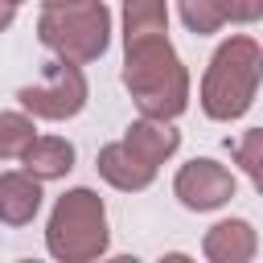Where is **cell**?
I'll return each instance as SVG.
<instances>
[{"mask_svg":"<svg viewBox=\"0 0 263 263\" xmlns=\"http://www.w3.org/2000/svg\"><path fill=\"white\" fill-rule=\"evenodd\" d=\"M226 12L234 25H255L263 21V0H226Z\"/></svg>","mask_w":263,"mask_h":263,"instance_id":"16","label":"cell"},{"mask_svg":"<svg viewBox=\"0 0 263 263\" xmlns=\"http://www.w3.org/2000/svg\"><path fill=\"white\" fill-rule=\"evenodd\" d=\"M234 189H238L234 173H230L226 164L210 160V156L181 164L177 177H173V193H177V201H181L185 210H197V214L226 205V201L234 197Z\"/></svg>","mask_w":263,"mask_h":263,"instance_id":"6","label":"cell"},{"mask_svg":"<svg viewBox=\"0 0 263 263\" xmlns=\"http://www.w3.org/2000/svg\"><path fill=\"white\" fill-rule=\"evenodd\" d=\"M16 99H21V107H25L33 119H53V123H62V119H74V115L86 107V78H82L78 62L58 58V62L45 66L41 82H37V86H21Z\"/></svg>","mask_w":263,"mask_h":263,"instance_id":"5","label":"cell"},{"mask_svg":"<svg viewBox=\"0 0 263 263\" xmlns=\"http://www.w3.org/2000/svg\"><path fill=\"white\" fill-rule=\"evenodd\" d=\"M111 230H107V210L95 189H66L53 201L49 226H45V247L62 263H90L107 251Z\"/></svg>","mask_w":263,"mask_h":263,"instance_id":"3","label":"cell"},{"mask_svg":"<svg viewBox=\"0 0 263 263\" xmlns=\"http://www.w3.org/2000/svg\"><path fill=\"white\" fill-rule=\"evenodd\" d=\"M177 12H181V21H185V29L197 33V37L218 33V29L230 21L226 0H177Z\"/></svg>","mask_w":263,"mask_h":263,"instance_id":"14","label":"cell"},{"mask_svg":"<svg viewBox=\"0 0 263 263\" xmlns=\"http://www.w3.org/2000/svg\"><path fill=\"white\" fill-rule=\"evenodd\" d=\"M37 37L45 49H53L66 62H95L107 53L111 41V8L103 0H74V4H53L37 21Z\"/></svg>","mask_w":263,"mask_h":263,"instance_id":"4","label":"cell"},{"mask_svg":"<svg viewBox=\"0 0 263 263\" xmlns=\"http://www.w3.org/2000/svg\"><path fill=\"white\" fill-rule=\"evenodd\" d=\"M263 82V49L255 37H226L201 78V111L218 123L242 119L255 103V90Z\"/></svg>","mask_w":263,"mask_h":263,"instance_id":"2","label":"cell"},{"mask_svg":"<svg viewBox=\"0 0 263 263\" xmlns=\"http://www.w3.org/2000/svg\"><path fill=\"white\" fill-rule=\"evenodd\" d=\"M12 16H16V4H12V0H0V33L12 25Z\"/></svg>","mask_w":263,"mask_h":263,"instance_id":"17","label":"cell"},{"mask_svg":"<svg viewBox=\"0 0 263 263\" xmlns=\"http://www.w3.org/2000/svg\"><path fill=\"white\" fill-rule=\"evenodd\" d=\"M123 86L148 119H177L189 107V70L181 66L168 33L123 45Z\"/></svg>","mask_w":263,"mask_h":263,"instance_id":"1","label":"cell"},{"mask_svg":"<svg viewBox=\"0 0 263 263\" xmlns=\"http://www.w3.org/2000/svg\"><path fill=\"white\" fill-rule=\"evenodd\" d=\"M41 210V181L33 173H0V222L25 226Z\"/></svg>","mask_w":263,"mask_h":263,"instance_id":"9","label":"cell"},{"mask_svg":"<svg viewBox=\"0 0 263 263\" xmlns=\"http://www.w3.org/2000/svg\"><path fill=\"white\" fill-rule=\"evenodd\" d=\"M33 140L37 127L29 111H0V160H21Z\"/></svg>","mask_w":263,"mask_h":263,"instance_id":"13","label":"cell"},{"mask_svg":"<svg viewBox=\"0 0 263 263\" xmlns=\"http://www.w3.org/2000/svg\"><path fill=\"white\" fill-rule=\"evenodd\" d=\"M123 140H127L148 164H156V168L181 148V132L173 127V119H148V115L136 119V123L123 132Z\"/></svg>","mask_w":263,"mask_h":263,"instance_id":"10","label":"cell"},{"mask_svg":"<svg viewBox=\"0 0 263 263\" xmlns=\"http://www.w3.org/2000/svg\"><path fill=\"white\" fill-rule=\"evenodd\" d=\"M152 33H168L164 0H123V45L152 37Z\"/></svg>","mask_w":263,"mask_h":263,"instance_id":"12","label":"cell"},{"mask_svg":"<svg viewBox=\"0 0 263 263\" xmlns=\"http://www.w3.org/2000/svg\"><path fill=\"white\" fill-rule=\"evenodd\" d=\"M12 4H21V0H12Z\"/></svg>","mask_w":263,"mask_h":263,"instance_id":"19","label":"cell"},{"mask_svg":"<svg viewBox=\"0 0 263 263\" xmlns=\"http://www.w3.org/2000/svg\"><path fill=\"white\" fill-rule=\"evenodd\" d=\"M95 168L107 185L123 189V193H140L156 181V164H148L127 140H115V144H103L99 156H95Z\"/></svg>","mask_w":263,"mask_h":263,"instance_id":"7","label":"cell"},{"mask_svg":"<svg viewBox=\"0 0 263 263\" xmlns=\"http://www.w3.org/2000/svg\"><path fill=\"white\" fill-rule=\"evenodd\" d=\"M255 251H259V238H255L251 222H242V218L214 222L201 238V255L210 263H247V259H255Z\"/></svg>","mask_w":263,"mask_h":263,"instance_id":"8","label":"cell"},{"mask_svg":"<svg viewBox=\"0 0 263 263\" xmlns=\"http://www.w3.org/2000/svg\"><path fill=\"white\" fill-rule=\"evenodd\" d=\"M21 164H25V173H33L37 181H58V177H66V173L74 168V144L62 140V136H37V140L25 148Z\"/></svg>","mask_w":263,"mask_h":263,"instance_id":"11","label":"cell"},{"mask_svg":"<svg viewBox=\"0 0 263 263\" xmlns=\"http://www.w3.org/2000/svg\"><path fill=\"white\" fill-rule=\"evenodd\" d=\"M45 8H53V4H74V0H41Z\"/></svg>","mask_w":263,"mask_h":263,"instance_id":"18","label":"cell"},{"mask_svg":"<svg viewBox=\"0 0 263 263\" xmlns=\"http://www.w3.org/2000/svg\"><path fill=\"white\" fill-rule=\"evenodd\" d=\"M230 156H234V164H238V168L251 177V185L263 193V127H251V132H242V136L234 140Z\"/></svg>","mask_w":263,"mask_h":263,"instance_id":"15","label":"cell"}]
</instances>
